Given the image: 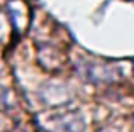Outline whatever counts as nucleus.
Instances as JSON below:
<instances>
[{
	"mask_svg": "<svg viewBox=\"0 0 134 132\" xmlns=\"http://www.w3.org/2000/svg\"><path fill=\"white\" fill-rule=\"evenodd\" d=\"M76 71L85 81L90 83H114L121 76L114 64H105L98 61H83L80 66H76Z\"/></svg>",
	"mask_w": 134,
	"mask_h": 132,
	"instance_id": "1",
	"label": "nucleus"
},
{
	"mask_svg": "<svg viewBox=\"0 0 134 132\" xmlns=\"http://www.w3.org/2000/svg\"><path fill=\"white\" fill-rule=\"evenodd\" d=\"M98 132H121V129H117V127H112V125H107V127H102Z\"/></svg>",
	"mask_w": 134,
	"mask_h": 132,
	"instance_id": "6",
	"label": "nucleus"
},
{
	"mask_svg": "<svg viewBox=\"0 0 134 132\" xmlns=\"http://www.w3.org/2000/svg\"><path fill=\"white\" fill-rule=\"evenodd\" d=\"M53 132H83L85 122L76 112H65L53 117Z\"/></svg>",
	"mask_w": 134,
	"mask_h": 132,
	"instance_id": "3",
	"label": "nucleus"
},
{
	"mask_svg": "<svg viewBox=\"0 0 134 132\" xmlns=\"http://www.w3.org/2000/svg\"><path fill=\"white\" fill-rule=\"evenodd\" d=\"M12 105V92L5 86H0V110L10 109Z\"/></svg>",
	"mask_w": 134,
	"mask_h": 132,
	"instance_id": "5",
	"label": "nucleus"
},
{
	"mask_svg": "<svg viewBox=\"0 0 134 132\" xmlns=\"http://www.w3.org/2000/svg\"><path fill=\"white\" fill-rule=\"evenodd\" d=\"M2 69H3V61H2V58H0V73H2Z\"/></svg>",
	"mask_w": 134,
	"mask_h": 132,
	"instance_id": "7",
	"label": "nucleus"
},
{
	"mask_svg": "<svg viewBox=\"0 0 134 132\" xmlns=\"http://www.w3.org/2000/svg\"><path fill=\"white\" fill-rule=\"evenodd\" d=\"M10 34V17H7V14L0 9V41H7Z\"/></svg>",
	"mask_w": 134,
	"mask_h": 132,
	"instance_id": "4",
	"label": "nucleus"
},
{
	"mask_svg": "<svg viewBox=\"0 0 134 132\" xmlns=\"http://www.w3.org/2000/svg\"><path fill=\"white\" fill-rule=\"evenodd\" d=\"M41 98L49 107H59L68 103L71 100V95L63 83H48L41 88Z\"/></svg>",
	"mask_w": 134,
	"mask_h": 132,
	"instance_id": "2",
	"label": "nucleus"
}]
</instances>
